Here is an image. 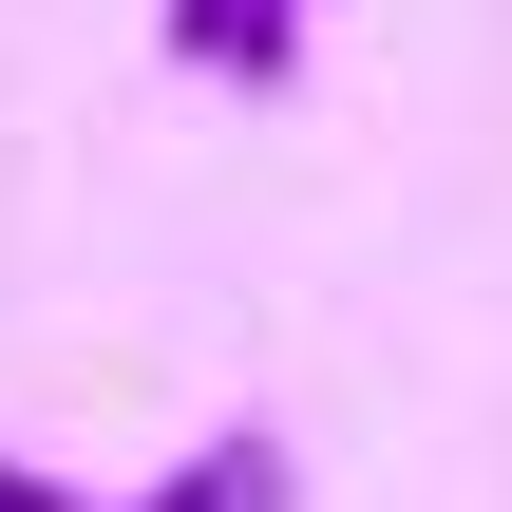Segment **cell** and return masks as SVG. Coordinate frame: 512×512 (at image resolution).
I'll return each instance as SVG.
<instances>
[{
    "label": "cell",
    "mask_w": 512,
    "mask_h": 512,
    "mask_svg": "<svg viewBox=\"0 0 512 512\" xmlns=\"http://www.w3.org/2000/svg\"><path fill=\"white\" fill-rule=\"evenodd\" d=\"M171 57H209V76H285V57H304V0H171Z\"/></svg>",
    "instance_id": "1"
},
{
    "label": "cell",
    "mask_w": 512,
    "mask_h": 512,
    "mask_svg": "<svg viewBox=\"0 0 512 512\" xmlns=\"http://www.w3.org/2000/svg\"><path fill=\"white\" fill-rule=\"evenodd\" d=\"M133 512H285V437H209L190 475H152Z\"/></svg>",
    "instance_id": "2"
},
{
    "label": "cell",
    "mask_w": 512,
    "mask_h": 512,
    "mask_svg": "<svg viewBox=\"0 0 512 512\" xmlns=\"http://www.w3.org/2000/svg\"><path fill=\"white\" fill-rule=\"evenodd\" d=\"M0 512H95V494H57V475H19V456H0Z\"/></svg>",
    "instance_id": "3"
}]
</instances>
